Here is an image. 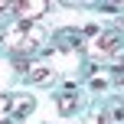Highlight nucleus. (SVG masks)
I'll list each match as a JSON object with an SVG mask.
<instances>
[{
  "instance_id": "39448f33",
  "label": "nucleus",
  "mask_w": 124,
  "mask_h": 124,
  "mask_svg": "<svg viewBox=\"0 0 124 124\" xmlns=\"http://www.w3.org/2000/svg\"><path fill=\"white\" fill-rule=\"evenodd\" d=\"M33 105H36V101L30 98V95H13V118H26V114L33 111Z\"/></svg>"
},
{
  "instance_id": "423d86ee",
  "label": "nucleus",
  "mask_w": 124,
  "mask_h": 124,
  "mask_svg": "<svg viewBox=\"0 0 124 124\" xmlns=\"http://www.w3.org/2000/svg\"><path fill=\"white\" fill-rule=\"evenodd\" d=\"M0 124H16V118H13V95H0Z\"/></svg>"
},
{
  "instance_id": "20e7f679",
  "label": "nucleus",
  "mask_w": 124,
  "mask_h": 124,
  "mask_svg": "<svg viewBox=\"0 0 124 124\" xmlns=\"http://www.w3.org/2000/svg\"><path fill=\"white\" fill-rule=\"evenodd\" d=\"M26 78H30V82H39V85H46V82H52V69L43 65V62H30Z\"/></svg>"
},
{
  "instance_id": "f03ea898",
  "label": "nucleus",
  "mask_w": 124,
  "mask_h": 124,
  "mask_svg": "<svg viewBox=\"0 0 124 124\" xmlns=\"http://www.w3.org/2000/svg\"><path fill=\"white\" fill-rule=\"evenodd\" d=\"M49 7L52 3H46V0H23V3H10V10L20 16V23H33V20L43 16Z\"/></svg>"
},
{
  "instance_id": "7ed1b4c3",
  "label": "nucleus",
  "mask_w": 124,
  "mask_h": 124,
  "mask_svg": "<svg viewBox=\"0 0 124 124\" xmlns=\"http://www.w3.org/2000/svg\"><path fill=\"white\" fill-rule=\"evenodd\" d=\"M114 52H118V36H114V33H101V36L92 43L88 56L92 59H111Z\"/></svg>"
},
{
  "instance_id": "f257e3e1",
  "label": "nucleus",
  "mask_w": 124,
  "mask_h": 124,
  "mask_svg": "<svg viewBox=\"0 0 124 124\" xmlns=\"http://www.w3.org/2000/svg\"><path fill=\"white\" fill-rule=\"evenodd\" d=\"M3 43H7L10 52H16V59H23V52H36L39 46L46 43V33L39 30V26H33V23H20L16 20V23L7 30Z\"/></svg>"
},
{
  "instance_id": "0eeeda50",
  "label": "nucleus",
  "mask_w": 124,
  "mask_h": 124,
  "mask_svg": "<svg viewBox=\"0 0 124 124\" xmlns=\"http://www.w3.org/2000/svg\"><path fill=\"white\" fill-rule=\"evenodd\" d=\"M56 108H59L62 114H72L75 108H78V95H75V92H65V95H59V98H56Z\"/></svg>"
}]
</instances>
